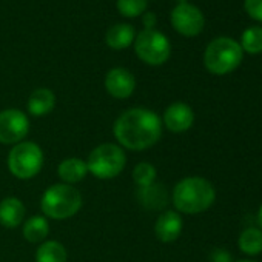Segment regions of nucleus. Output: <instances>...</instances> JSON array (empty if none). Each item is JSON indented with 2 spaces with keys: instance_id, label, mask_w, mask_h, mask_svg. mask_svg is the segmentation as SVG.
Here are the masks:
<instances>
[{
  "instance_id": "f257e3e1",
  "label": "nucleus",
  "mask_w": 262,
  "mask_h": 262,
  "mask_svg": "<svg viewBox=\"0 0 262 262\" xmlns=\"http://www.w3.org/2000/svg\"><path fill=\"white\" fill-rule=\"evenodd\" d=\"M113 133L120 147L144 151L161 139L162 119L148 108H129L116 119Z\"/></svg>"
},
{
  "instance_id": "f03ea898",
  "label": "nucleus",
  "mask_w": 262,
  "mask_h": 262,
  "mask_svg": "<svg viewBox=\"0 0 262 262\" xmlns=\"http://www.w3.org/2000/svg\"><path fill=\"white\" fill-rule=\"evenodd\" d=\"M214 199L216 191L211 182L198 176L179 181L173 190V204L178 211L185 214H199L208 210Z\"/></svg>"
},
{
  "instance_id": "7ed1b4c3",
  "label": "nucleus",
  "mask_w": 262,
  "mask_h": 262,
  "mask_svg": "<svg viewBox=\"0 0 262 262\" xmlns=\"http://www.w3.org/2000/svg\"><path fill=\"white\" fill-rule=\"evenodd\" d=\"M40 208L47 217L56 221L70 219L82 208V194L73 185L63 182L54 184L42 194Z\"/></svg>"
},
{
  "instance_id": "20e7f679",
  "label": "nucleus",
  "mask_w": 262,
  "mask_h": 262,
  "mask_svg": "<svg viewBox=\"0 0 262 262\" xmlns=\"http://www.w3.org/2000/svg\"><path fill=\"white\" fill-rule=\"evenodd\" d=\"M242 62V48L230 37H217L204 53L205 68L217 76L231 73Z\"/></svg>"
},
{
  "instance_id": "39448f33",
  "label": "nucleus",
  "mask_w": 262,
  "mask_h": 262,
  "mask_svg": "<svg viewBox=\"0 0 262 262\" xmlns=\"http://www.w3.org/2000/svg\"><path fill=\"white\" fill-rule=\"evenodd\" d=\"M43 167V151L36 142L22 141L8 155L10 173L22 181L36 178Z\"/></svg>"
},
{
  "instance_id": "423d86ee",
  "label": "nucleus",
  "mask_w": 262,
  "mask_h": 262,
  "mask_svg": "<svg viewBox=\"0 0 262 262\" xmlns=\"http://www.w3.org/2000/svg\"><path fill=\"white\" fill-rule=\"evenodd\" d=\"M126 165V156L122 147L116 144L97 145L88 156V171L97 179H113L119 176Z\"/></svg>"
},
{
  "instance_id": "0eeeda50",
  "label": "nucleus",
  "mask_w": 262,
  "mask_h": 262,
  "mask_svg": "<svg viewBox=\"0 0 262 262\" xmlns=\"http://www.w3.org/2000/svg\"><path fill=\"white\" fill-rule=\"evenodd\" d=\"M135 51L138 57L153 67L162 65L171 54L168 39L158 30H144L135 39Z\"/></svg>"
},
{
  "instance_id": "6e6552de",
  "label": "nucleus",
  "mask_w": 262,
  "mask_h": 262,
  "mask_svg": "<svg viewBox=\"0 0 262 262\" xmlns=\"http://www.w3.org/2000/svg\"><path fill=\"white\" fill-rule=\"evenodd\" d=\"M30 133L28 116L17 110L8 108L0 111V144L16 145L22 142Z\"/></svg>"
},
{
  "instance_id": "1a4fd4ad",
  "label": "nucleus",
  "mask_w": 262,
  "mask_h": 262,
  "mask_svg": "<svg viewBox=\"0 0 262 262\" xmlns=\"http://www.w3.org/2000/svg\"><path fill=\"white\" fill-rule=\"evenodd\" d=\"M204 24H205L204 14L194 5L179 4L171 11L173 28L185 37H194V36L201 34V31L204 30Z\"/></svg>"
},
{
  "instance_id": "9d476101",
  "label": "nucleus",
  "mask_w": 262,
  "mask_h": 262,
  "mask_svg": "<svg viewBox=\"0 0 262 262\" xmlns=\"http://www.w3.org/2000/svg\"><path fill=\"white\" fill-rule=\"evenodd\" d=\"M105 88L114 99H128L135 93L136 79L126 68H113L106 73Z\"/></svg>"
},
{
  "instance_id": "9b49d317",
  "label": "nucleus",
  "mask_w": 262,
  "mask_h": 262,
  "mask_svg": "<svg viewBox=\"0 0 262 262\" xmlns=\"http://www.w3.org/2000/svg\"><path fill=\"white\" fill-rule=\"evenodd\" d=\"M162 120L164 125L173 133H184L193 126L194 113L190 105L184 102H174L165 110Z\"/></svg>"
},
{
  "instance_id": "f8f14e48",
  "label": "nucleus",
  "mask_w": 262,
  "mask_h": 262,
  "mask_svg": "<svg viewBox=\"0 0 262 262\" xmlns=\"http://www.w3.org/2000/svg\"><path fill=\"white\" fill-rule=\"evenodd\" d=\"M182 217L178 211H164L155 225L156 237L162 242H173L182 233Z\"/></svg>"
},
{
  "instance_id": "ddd939ff",
  "label": "nucleus",
  "mask_w": 262,
  "mask_h": 262,
  "mask_svg": "<svg viewBox=\"0 0 262 262\" xmlns=\"http://www.w3.org/2000/svg\"><path fill=\"white\" fill-rule=\"evenodd\" d=\"M25 205L19 198H5L0 201V224L7 228H16L24 224Z\"/></svg>"
},
{
  "instance_id": "4468645a",
  "label": "nucleus",
  "mask_w": 262,
  "mask_h": 262,
  "mask_svg": "<svg viewBox=\"0 0 262 262\" xmlns=\"http://www.w3.org/2000/svg\"><path fill=\"white\" fill-rule=\"evenodd\" d=\"M56 96L48 88H36L28 97V113L36 117L50 114L54 110Z\"/></svg>"
},
{
  "instance_id": "2eb2a0df",
  "label": "nucleus",
  "mask_w": 262,
  "mask_h": 262,
  "mask_svg": "<svg viewBox=\"0 0 262 262\" xmlns=\"http://www.w3.org/2000/svg\"><path fill=\"white\" fill-rule=\"evenodd\" d=\"M88 173V167L86 162L80 158H68L63 159L59 167H57V174L62 179L63 184L73 185L80 182Z\"/></svg>"
},
{
  "instance_id": "dca6fc26",
  "label": "nucleus",
  "mask_w": 262,
  "mask_h": 262,
  "mask_svg": "<svg viewBox=\"0 0 262 262\" xmlns=\"http://www.w3.org/2000/svg\"><path fill=\"white\" fill-rule=\"evenodd\" d=\"M136 31L128 24H117L106 31V45L113 50H125L135 43Z\"/></svg>"
},
{
  "instance_id": "f3484780",
  "label": "nucleus",
  "mask_w": 262,
  "mask_h": 262,
  "mask_svg": "<svg viewBox=\"0 0 262 262\" xmlns=\"http://www.w3.org/2000/svg\"><path fill=\"white\" fill-rule=\"evenodd\" d=\"M50 234V224L43 216H31L24 222V237L31 244L45 242Z\"/></svg>"
},
{
  "instance_id": "a211bd4d",
  "label": "nucleus",
  "mask_w": 262,
  "mask_h": 262,
  "mask_svg": "<svg viewBox=\"0 0 262 262\" xmlns=\"http://www.w3.org/2000/svg\"><path fill=\"white\" fill-rule=\"evenodd\" d=\"M67 250L59 241H45L36 251V262H67Z\"/></svg>"
},
{
  "instance_id": "6ab92c4d",
  "label": "nucleus",
  "mask_w": 262,
  "mask_h": 262,
  "mask_svg": "<svg viewBox=\"0 0 262 262\" xmlns=\"http://www.w3.org/2000/svg\"><path fill=\"white\" fill-rule=\"evenodd\" d=\"M237 245L241 251L250 256H256L262 253V231L254 227L245 228L237 239Z\"/></svg>"
},
{
  "instance_id": "aec40b11",
  "label": "nucleus",
  "mask_w": 262,
  "mask_h": 262,
  "mask_svg": "<svg viewBox=\"0 0 262 262\" xmlns=\"http://www.w3.org/2000/svg\"><path fill=\"white\" fill-rule=\"evenodd\" d=\"M139 199L148 208H162L167 204V191L164 185L153 184L145 188H139Z\"/></svg>"
},
{
  "instance_id": "412c9836",
  "label": "nucleus",
  "mask_w": 262,
  "mask_h": 262,
  "mask_svg": "<svg viewBox=\"0 0 262 262\" xmlns=\"http://www.w3.org/2000/svg\"><path fill=\"white\" fill-rule=\"evenodd\" d=\"M241 48L250 54L262 53V28L260 27H251V28L245 30L242 33Z\"/></svg>"
},
{
  "instance_id": "4be33fe9",
  "label": "nucleus",
  "mask_w": 262,
  "mask_h": 262,
  "mask_svg": "<svg viewBox=\"0 0 262 262\" xmlns=\"http://www.w3.org/2000/svg\"><path fill=\"white\" fill-rule=\"evenodd\" d=\"M156 176H158V171L155 165H151L150 162H141L133 170V181L139 188L153 185L156 182Z\"/></svg>"
},
{
  "instance_id": "5701e85b",
  "label": "nucleus",
  "mask_w": 262,
  "mask_h": 262,
  "mask_svg": "<svg viewBox=\"0 0 262 262\" xmlns=\"http://www.w3.org/2000/svg\"><path fill=\"white\" fill-rule=\"evenodd\" d=\"M117 10L123 17H138L147 10V0H117Z\"/></svg>"
},
{
  "instance_id": "b1692460",
  "label": "nucleus",
  "mask_w": 262,
  "mask_h": 262,
  "mask_svg": "<svg viewBox=\"0 0 262 262\" xmlns=\"http://www.w3.org/2000/svg\"><path fill=\"white\" fill-rule=\"evenodd\" d=\"M245 10L250 17L262 22V0H245Z\"/></svg>"
},
{
  "instance_id": "393cba45",
  "label": "nucleus",
  "mask_w": 262,
  "mask_h": 262,
  "mask_svg": "<svg viewBox=\"0 0 262 262\" xmlns=\"http://www.w3.org/2000/svg\"><path fill=\"white\" fill-rule=\"evenodd\" d=\"M211 262H231V254L222 248H217L211 254Z\"/></svg>"
},
{
  "instance_id": "a878e982",
  "label": "nucleus",
  "mask_w": 262,
  "mask_h": 262,
  "mask_svg": "<svg viewBox=\"0 0 262 262\" xmlns=\"http://www.w3.org/2000/svg\"><path fill=\"white\" fill-rule=\"evenodd\" d=\"M144 24H145V30H153V27H155V24H156V16H155L153 13L145 14Z\"/></svg>"
},
{
  "instance_id": "bb28decb",
  "label": "nucleus",
  "mask_w": 262,
  "mask_h": 262,
  "mask_svg": "<svg viewBox=\"0 0 262 262\" xmlns=\"http://www.w3.org/2000/svg\"><path fill=\"white\" fill-rule=\"evenodd\" d=\"M257 224H259V230L262 231V205L257 211Z\"/></svg>"
},
{
  "instance_id": "cd10ccee",
  "label": "nucleus",
  "mask_w": 262,
  "mask_h": 262,
  "mask_svg": "<svg viewBox=\"0 0 262 262\" xmlns=\"http://www.w3.org/2000/svg\"><path fill=\"white\" fill-rule=\"evenodd\" d=\"M236 262H256V260H251V259H242V260H236Z\"/></svg>"
},
{
  "instance_id": "c85d7f7f",
  "label": "nucleus",
  "mask_w": 262,
  "mask_h": 262,
  "mask_svg": "<svg viewBox=\"0 0 262 262\" xmlns=\"http://www.w3.org/2000/svg\"><path fill=\"white\" fill-rule=\"evenodd\" d=\"M179 4H187V0H178Z\"/></svg>"
}]
</instances>
